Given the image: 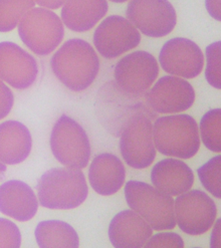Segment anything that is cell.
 <instances>
[{"label":"cell","instance_id":"cell-34","mask_svg":"<svg viewBox=\"0 0 221 248\" xmlns=\"http://www.w3.org/2000/svg\"><path fill=\"white\" fill-rule=\"evenodd\" d=\"M110 1L116 2V3H123V2H126V1H128V0H110Z\"/></svg>","mask_w":221,"mask_h":248},{"label":"cell","instance_id":"cell-15","mask_svg":"<svg viewBox=\"0 0 221 248\" xmlns=\"http://www.w3.org/2000/svg\"><path fill=\"white\" fill-rule=\"evenodd\" d=\"M37 75V62L31 53L15 43H0V79L22 91L34 84Z\"/></svg>","mask_w":221,"mask_h":248},{"label":"cell","instance_id":"cell-12","mask_svg":"<svg viewBox=\"0 0 221 248\" xmlns=\"http://www.w3.org/2000/svg\"><path fill=\"white\" fill-rule=\"evenodd\" d=\"M141 34L125 17L112 16L105 18L94 33V45L102 57L116 59L139 46Z\"/></svg>","mask_w":221,"mask_h":248},{"label":"cell","instance_id":"cell-3","mask_svg":"<svg viewBox=\"0 0 221 248\" xmlns=\"http://www.w3.org/2000/svg\"><path fill=\"white\" fill-rule=\"evenodd\" d=\"M153 139L155 148L168 157L190 159L200 148L197 123L186 114L158 118L153 125Z\"/></svg>","mask_w":221,"mask_h":248},{"label":"cell","instance_id":"cell-13","mask_svg":"<svg viewBox=\"0 0 221 248\" xmlns=\"http://www.w3.org/2000/svg\"><path fill=\"white\" fill-rule=\"evenodd\" d=\"M159 62L163 70L171 76L194 78L202 73L204 56L194 41L175 37L162 46Z\"/></svg>","mask_w":221,"mask_h":248},{"label":"cell","instance_id":"cell-8","mask_svg":"<svg viewBox=\"0 0 221 248\" xmlns=\"http://www.w3.org/2000/svg\"><path fill=\"white\" fill-rule=\"evenodd\" d=\"M138 96L122 91L116 82L106 84L98 93L95 109L102 125L115 137H120L129 118L139 112L152 113Z\"/></svg>","mask_w":221,"mask_h":248},{"label":"cell","instance_id":"cell-24","mask_svg":"<svg viewBox=\"0 0 221 248\" xmlns=\"http://www.w3.org/2000/svg\"><path fill=\"white\" fill-rule=\"evenodd\" d=\"M200 137L204 146L214 153L221 152V109L207 112L200 121Z\"/></svg>","mask_w":221,"mask_h":248},{"label":"cell","instance_id":"cell-29","mask_svg":"<svg viewBox=\"0 0 221 248\" xmlns=\"http://www.w3.org/2000/svg\"><path fill=\"white\" fill-rule=\"evenodd\" d=\"M15 104V96L11 90L0 79V121L8 116Z\"/></svg>","mask_w":221,"mask_h":248},{"label":"cell","instance_id":"cell-26","mask_svg":"<svg viewBox=\"0 0 221 248\" xmlns=\"http://www.w3.org/2000/svg\"><path fill=\"white\" fill-rule=\"evenodd\" d=\"M221 41H216L206 48L205 78L214 89H221Z\"/></svg>","mask_w":221,"mask_h":248},{"label":"cell","instance_id":"cell-2","mask_svg":"<svg viewBox=\"0 0 221 248\" xmlns=\"http://www.w3.org/2000/svg\"><path fill=\"white\" fill-rule=\"evenodd\" d=\"M36 190L40 205L53 210L75 209L89 194L84 173L71 167L47 171L39 178Z\"/></svg>","mask_w":221,"mask_h":248},{"label":"cell","instance_id":"cell-6","mask_svg":"<svg viewBox=\"0 0 221 248\" xmlns=\"http://www.w3.org/2000/svg\"><path fill=\"white\" fill-rule=\"evenodd\" d=\"M49 144L54 158L64 167L82 169L88 166L91 143L85 129L74 119L63 115L55 122Z\"/></svg>","mask_w":221,"mask_h":248},{"label":"cell","instance_id":"cell-16","mask_svg":"<svg viewBox=\"0 0 221 248\" xmlns=\"http://www.w3.org/2000/svg\"><path fill=\"white\" fill-rule=\"evenodd\" d=\"M153 233L146 220L132 209L115 215L109 226V238L117 248H141Z\"/></svg>","mask_w":221,"mask_h":248},{"label":"cell","instance_id":"cell-1","mask_svg":"<svg viewBox=\"0 0 221 248\" xmlns=\"http://www.w3.org/2000/svg\"><path fill=\"white\" fill-rule=\"evenodd\" d=\"M50 67L66 89L81 92L87 90L99 75L100 60L88 41L73 38L54 52Z\"/></svg>","mask_w":221,"mask_h":248},{"label":"cell","instance_id":"cell-22","mask_svg":"<svg viewBox=\"0 0 221 248\" xmlns=\"http://www.w3.org/2000/svg\"><path fill=\"white\" fill-rule=\"evenodd\" d=\"M34 235L41 248H77L79 246V238L75 228L61 220L39 222Z\"/></svg>","mask_w":221,"mask_h":248},{"label":"cell","instance_id":"cell-27","mask_svg":"<svg viewBox=\"0 0 221 248\" xmlns=\"http://www.w3.org/2000/svg\"><path fill=\"white\" fill-rule=\"evenodd\" d=\"M21 234L16 223L6 218H0V248H18Z\"/></svg>","mask_w":221,"mask_h":248},{"label":"cell","instance_id":"cell-30","mask_svg":"<svg viewBox=\"0 0 221 248\" xmlns=\"http://www.w3.org/2000/svg\"><path fill=\"white\" fill-rule=\"evenodd\" d=\"M206 9L209 15L216 20H221L220 12V0H205Z\"/></svg>","mask_w":221,"mask_h":248},{"label":"cell","instance_id":"cell-10","mask_svg":"<svg viewBox=\"0 0 221 248\" xmlns=\"http://www.w3.org/2000/svg\"><path fill=\"white\" fill-rule=\"evenodd\" d=\"M127 17L138 31L149 37L168 35L177 22L176 11L168 0H131Z\"/></svg>","mask_w":221,"mask_h":248},{"label":"cell","instance_id":"cell-18","mask_svg":"<svg viewBox=\"0 0 221 248\" xmlns=\"http://www.w3.org/2000/svg\"><path fill=\"white\" fill-rule=\"evenodd\" d=\"M125 176L123 162L110 153L95 156L89 169L91 187L103 196H110L117 193L125 182Z\"/></svg>","mask_w":221,"mask_h":248},{"label":"cell","instance_id":"cell-5","mask_svg":"<svg viewBox=\"0 0 221 248\" xmlns=\"http://www.w3.org/2000/svg\"><path fill=\"white\" fill-rule=\"evenodd\" d=\"M22 43L40 57L48 56L62 44L64 27L62 19L49 9L33 7L18 22Z\"/></svg>","mask_w":221,"mask_h":248},{"label":"cell","instance_id":"cell-17","mask_svg":"<svg viewBox=\"0 0 221 248\" xmlns=\"http://www.w3.org/2000/svg\"><path fill=\"white\" fill-rule=\"evenodd\" d=\"M38 200L32 188L19 180L0 185V212L20 222L29 221L37 213Z\"/></svg>","mask_w":221,"mask_h":248},{"label":"cell","instance_id":"cell-25","mask_svg":"<svg viewBox=\"0 0 221 248\" xmlns=\"http://www.w3.org/2000/svg\"><path fill=\"white\" fill-rule=\"evenodd\" d=\"M202 186L215 197L221 198V156L218 155L197 169Z\"/></svg>","mask_w":221,"mask_h":248},{"label":"cell","instance_id":"cell-23","mask_svg":"<svg viewBox=\"0 0 221 248\" xmlns=\"http://www.w3.org/2000/svg\"><path fill=\"white\" fill-rule=\"evenodd\" d=\"M34 6V0H0V32L15 30L21 17Z\"/></svg>","mask_w":221,"mask_h":248},{"label":"cell","instance_id":"cell-7","mask_svg":"<svg viewBox=\"0 0 221 248\" xmlns=\"http://www.w3.org/2000/svg\"><path fill=\"white\" fill-rule=\"evenodd\" d=\"M154 117L153 113H136L128 119L120 135L123 159L134 169H145L156 158L152 124Z\"/></svg>","mask_w":221,"mask_h":248},{"label":"cell","instance_id":"cell-11","mask_svg":"<svg viewBox=\"0 0 221 248\" xmlns=\"http://www.w3.org/2000/svg\"><path fill=\"white\" fill-rule=\"evenodd\" d=\"M159 75L155 57L145 50L134 51L121 59L115 66V82L125 93L142 95L154 84Z\"/></svg>","mask_w":221,"mask_h":248},{"label":"cell","instance_id":"cell-9","mask_svg":"<svg viewBox=\"0 0 221 248\" xmlns=\"http://www.w3.org/2000/svg\"><path fill=\"white\" fill-rule=\"evenodd\" d=\"M176 223L189 235H201L208 231L216 219L214 201L201 190H188L174 200Z\"/></svg>","mask_w":221,"mask_h":248},{"label":"cell","instance_id":"cell-4","mask_svg":"<svg viewBox=\"0 0 221 248\" xmlns=\"http://www.w3.org/2000/svg\"><path fill=\"white\" fill-rule=\"evenodd\" d=\"M129 207L144 218L152 229L171 230L176 226L174 199L156 187L141 181H129L124 189Z\"/></svg>","mask_w":221,"mask_h":248},{"label":"cell","instance_id":"cell-20","mask_svg":"<svg viewBox=\"0 0 221 248\" xmlns=\"http://www.w3.org/2000/svg\"><path fill=\"white\" fill-rule=\"evenodd\" d=\"M32 138L30 130L17 121L0 124V162L7 165L22 163L30 156Z\"/></svg>","mask_w":221,"mask_h":248},{"label":"cell","instance_id":"cell-21","mask_svg":"<svg viewBox=\"0 0 221 248\" xmlns=\"http://www.w3.org/2000/svg\"><path fill=\"white\" fill-rule=\"evenodd\" d=\"M107 0H65L62 8V21L75 32L88 31L108 12Z\"/></svg>","mask_w":221,"mask_h":248},{"label":"cell","instance_id":"cell-28","mask_svg":"<svg viewBox=\"0 0 221 248\" xmlns=\"http://www.w3.org/2000/svg\"><path fill=\"white\" fill-rule=\"evenodd\" d=\"M146 248H183L182 237L174 232H162L151 235L145 243Z\"/></svg>","mask_w":221,"mask_h":248},{"label":"cell","instance_id":"cell-14","mask_svg":"<svg viewBox=\"0 0 221 248\" xmlns=\"http://www.w3.org/2000/svg\"><path fill=\"white\" fill-rule=\"evenodd\" d=\"M148 106L158 114H176L187 111L195 102V91L189 82L175 76L157 80L146 93Z\"/></svg>","mask_w":221,"mask_h":248},{"label":"cell","instance_id":"cell-33","mask_svg":"<svg viewBox=\"0 0 221 248\" xmlns=\"http://www.w3.org/2000/svg\"><path fill=\"white\" fill-rule=\"evenodd\" d=\"M6 165L3 164L2 162H0V180L4 177V174L6 172Z\"/></svg>","mask_w":221,"mask_h":248},{"label":"cell","instance_id":"cell-32","mask_svg":"<svg viewBox=\"0 0 221 248\" xmlns=\"http://www.w3.org/2000/svg\"><path fill=\"white\" fill-rule=\"evenodd\" d=\"M220 218L216 220L215 227L213 228V232L210 239V246L211 247H219L220 246Z\"/></svg>","mask_w":221,"mask_h":248},{"label":"cell","instance_id":"cell-19","mask_svg":"<svg viewBox=\"0 0 221 248\" xmlns=\"http://www.w3.org/2000/svg\"><path fill=\"white\" fill-rule=\"evenodd\" d=\"M151 181L160 191L178 196L191 189L194 174L183 161L168 158L155 164L151 171Z\"/></svg>","mask_w":221,"mask_h":248},{"label":"cell","instance_id":"cell-31","mask_svg":"<svg viewBox=\"0 0 221 248\" xmlns=\"http://www.w3.org/2000/svg\"><path fill=\"white\" fill-rule=\"evenodd\" d=\"M34 2L39 5V7L48 8L50 10L61 8L64 4L65 0H34Z\"/></svg>","mask_w":221,"mask_h":248}]
</instances>
